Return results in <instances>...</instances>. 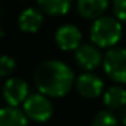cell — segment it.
Segmentation results:
<instances>
[{
	"instance_id": "cell-7",
	"label": "cell",
	"mask_w": 126,
	"mask_h": 126,
	"mask_svg": "<svg viewBox=\"0 0 126 126\" xmlns=\"http://www.w3.org/2000/svg\"><path fill=\"white\" fill-rule=\"evenodd\" d=\"M74 86L77 92L86 99H95L104 94V82L94 71H85L76 77Z\"/></svg>"
},
{
	"instance_id": "cell-11",
	"label": "cell",
	"mask_w": 126,
	"mask_h": 126,
	"mask_svg": "<svg viewBox=\"0 0 126 126\" xmlns=\"http://www.w3.org/2000/svg\"><path fill=\"white\" fill-rule=\"evenodd\" d=\"M74 0H37V9L49 16H62L70 12Z\"/></svg>"
},
{
	"instance_id": "cell-6",
	"label": "cell",
	"mask_w": 126,
	"mask_h": 126,
	"mask_svg": "<svg viewBox=\"0 0 126 126\" xmlns=\"http://www.w3.org/2000/svg\"><path fill=\"white\" fill-rule=\"evenodd\" d=\"M102 52L94 43H82L74 50V59L77 65L85 71H94L102 64Z\"/></svg>"
},
{
	"instance_id": "cell-5",
	"label": "cell",
	"mask_w": 126,
	"mask_h": 126,
	"mask_svg": "<svg viewBox=\"0 0 126 126\" xmlns=\"http://www.w3.org/2000/svg\"><path fill=\"white\" fill-rule=\"evenodd\" d=\"M30 95L28 83L22 77H9L3 83L2 88V96L6 102V105L11 107H21L24 101Z\"/></svg>"
},
{
	"instance_id": "cell-17",
	"label": "cell",
	"mask_w": 126,
	"mask_h": 126,
	"mask_svg": "<svg viewBox=\"0 0 126 126\" xmlns=\"http://www.w3.org/2000/svg\"><path fill=\"white\" fill-rule=\"evenodd\" d=\"M117 120H119V123L122 125V126H126V105L123 107V108H120L119 111H117Z\"/></svg>"
},
{
	"instance_id": "cell-13",
	"label": "cell",
	"mask_w": 126,
	"mask_h": 126,
	"mask_svg": "<svg viewBox=\"0 0 126 126\" xmlns=\"http://www.w3.org/2000/svg\"><path fill=\"white\" fill-rule=\"evenodd\" d=\"M0 126H28V119L22 108L5 105L0 107Z\"/></svg>"
},
{
	"instance_id": "cell-8",
	"label": "cell",
	"mask_w": 126,
	"mask_h": 126,
	"mask_svg": "<svg viewBox=\"0 0 126 126\" xmlns=\"http://www.w3.org/2000/svg\"><path fill=\"white\" fill-rule=\"evenodd\" d=\"M55 43L64 52H70V50L74 52L82 45L80 28L76 27L74 24H64V25L58 27L55 31Z\"/></svg>"
},
{
	"instance_id": "cell-15",
	"label": "cell",
	"mask_w": 126,
	"mask_h": 126,
	"mask_svg": "<svg viewBox=\"0 0 126 126\" xmlns=\"http://www.w3.org/2000/svg\"><path fill=\"white\" fill-rule=\"evenodd\" d=\"M16 68V61L11 55H2L0 56V77L11 76Z\"/></svg>"
},
{
	"instance_id": "cell-16",
	"label": "cell",
	"mask_w": 126,
	"mask_h": 126,
	"mask_svg": "<svg viewBox=\"0 0 126 126\" xmlns=\"http://www.w3.org/2000/svg\"><path fill=\"white\" fill-rule=\"evenodd\" d=\"M113 12L122 24H126V0H113Z\"/></svg>"
},
{
	"instance_id": "cell-3",
	"label": "cell",
	"mask_w": 126,
	"mask_h": 126,
	"mask_svg": "<svg viewBox=\"0 0 126 126\" xmlns=\"http://www.w3.org/2000/svg\"><path fill=\"white\" fill-rule=\"evenodd\" d=\"M102 68L108 79L123 85L126 83V49L125 47H110L102 58Z\"/></svg>"
},
{
	"instance_id": "cell-10",
	"label": "cell",
	"mask_w": 126,
	"mask_h": 126,
	"mask_svg": "<svg viewBox=\"0 0 126 126\" xmlns=\"http://www.w3.org/2000/svg\"><path fill=\"white\" fill-rule=\"evenodd\" d=\"M43 25V14L37 8H25L18 16V27L22 33L34 34Z\"/></svg>"
},
{
	"instance_id": "cell-4",
	"label": "cell",
	"mask_w": 126,
	"mask_h": 126,
	"mask_svg": "<svg viewBox=\"0 0 126 126\" xmlns=\"http://www.w3.org/2000/svg\"><path fill=\"white\" fill-rule=\"evenodd\" d=\"M21 107H22V111L27 116V119L33 120L36 123H45L53 114V104H52L50 98H47L46 95H43L40 92L30 94Z\"/></svg>"
},
{
	"instance_id": "cell-9",
	"label": "cell",
	"mask_w": 126,
	"mask_h": 126,
	"mask_svg": "<svg viewBox=\"0 0 126 126\" xmlns=\"http://www.w3.org/2000/svg\"><path fill=\"white\" fill-rule=\"evenodd\" d=\"M110 6V0H77L76 11L80 18L88 21H95L104 16Z\"/></svg>"
},
{
	"instance_id": "cell-2",
	"label": "cell",
	"mask_w": 126,
	"mask_h": 126,
	"mask_svg": "<svg viewBox=\"0 0 126 126\" xmlns=\"http://www.w3.org/2000/svg\"><path fill=\"white\" fill-rule=\"evenodd\" d=\"M123 36V24L116 16H101L92 21L89 28L91 42L99 49H110L117 46Z\"/></svg>"
},
{
	"instance_id": "cell-1",
	"label": "cell",
	"mask_w": 126,
	"mask_h": 126,
	"mask_svg": "<svg viewBox=\"0 0 126 126\" xmlns=\"http://www.w3.org/2000/svg\"><path fill=\"white\" fill-rule=\"evenodd\" d=\"M76 76L68 64L59 59H46L36 67L34 85L47 98H62L74 86Z\"/></svg>"
},
{
	"instance_id": "cell-12",
	"label": "cell",
	"mask_w": 126,
	"mask_h": 126,
	"mask_svg": "<svg viewBox=\"0 0 126 126\" xmlns=\"http://www.w3.org/2000/svg\"><path fill=\"white\" fill-rule=\"evenodd\" d=\"M102 102L110 111H119L126 105V89L120 85H114L104 91Z\"/></svg>"
},
{
	"instance_id": "cell-14",
	"label": "cell",
	"mask_w": 126,
	"mask_h": 126,
	"mask_svg": "<svg viewBox=\"0 0 126 126\" xmlns=\"http://www.w3.org/2000/svg\"><path fill=\"white\" fill-rule=\"evenodd\" d=\"M119 125L120 123L117 120V116L110 110L98 111L91 120V126H119Z\"/></svg>"
}]
</instances>
